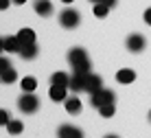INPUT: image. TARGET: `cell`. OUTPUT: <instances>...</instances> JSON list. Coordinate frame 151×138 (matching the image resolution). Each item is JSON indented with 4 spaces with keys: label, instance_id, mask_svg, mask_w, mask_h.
<instances>
[{
    "label": "cell",
    "instance_id": "cell-21",
    "mask_svg": "<svg viewBox=\"0 0 151 138\" xmlns=\"http://www.w3.org/2000/svg\"><path fill=\"white\" fill-rule=\"evenodd\" d=\"M99 114H101L103 118H112V116L116 114V108H114V103H110V105H103V108H99Z\"/></svg>",
    "mask_w": 151,
    "mask_h": 138
},
{
    "label": "cell",
    "instance_id": "cell-12",
    "mask_svg": "<svg viewBox=\"0 0 151 138\" xmlns=\"http://www.w3.org/2000/svg\"><path fill=\"white\" fill-rule=\"evenodd\" d=\"M116 81L123 83V86H127V83H134V81H136V72H134L132 68H121V70L116 72Z\"/></svg>",
    "mask_w": 151,
    "mask_h": 138
},
{
    "label": "cell",
    "instance_id": "cell-6",
    "mask_svg": "<svg viewBox=\"0 0 151 138\" xmlns=\"http://www.w3.org/2000/svg\"><path fill=\"white\" fill-rule=\"evenodd\" d=\"M125 46H127V51H132V53H140V51H145V46H147V40H145V35H140V33H132L127 38V42H125Z\"/></svg>",
    "mask_w": 151,
    "mask_h": 138
},
{
    "label": "cell",
    "instance_id": "cell-14",
    "mask_svg": "<svg viewBox=\"0 0 151 138\" xmlns=\"http://www.w3.org/2000/svg\"><path fill=\"white\" fill-rule=\"evenodd\" d=\"M20 57H22V59H35V57H37V44L20 46Z\"/></svg>",
    "mask_w": 151,
    "mask_h": 138
},
{
    "label": "cell",
    "instance_id": "cell-20",
    "mask_svg": "<svg viewBox=\"0 0 151 138\" xmlns=\"http://www.w3.org/2000/svg\"><path fill=\"white\" fill-rule=\"evenodd\" d=\"M92 11H94L96 18H105V15L110 13V7L103 4V2H96V4H92Z\"/></svg>",
    "mask_w": 151,
    "mask_h": 138
},
{
    "label": "cell",
    "instance_id": "cell-10",
    "mask_svg": "<svg viewBox=\"0 0 151 138\" xmlns=\"http://www.w3.org/2000/svg\"><path fill=\"white\" fill-rule=\"evenodd\" d=\"M64 105H66V112H68V114H72V116H77V114L81 112V108H83L81 99L77 97V94H75V97H68V99L64 101Z\"/></svg>",
    "mask_w": 151,
    "mask_h": 138
},
{
    "label": "cell",
    "instance_id": "cell-25",
    "mask_svg": "<svg viewBox=\"0 0 151 138\" xmlns=\"http://www.w3.org/2000/svg\"><path fill=\"white\" fill-rule=\"evenodd\" d=\"M142 18H145V22H147V24H151V7L147 9V11H145V15H142Z\"/></svg>",
    "mask_w": 151,
    "mask_h": 138
},
{
    "label": "cell",
    "instance_id": "cell-1",
    "mask_svg": "<svg viewBox=\"0 0 151 138\" xmlns=\"http://www.w3.org/2000/svg\"><path fill=\"white\" fill-rule=\"evenodd\" d=\"M68 64L72 66V70H81V72H90V57H88L86 48L75 46L68 51Z\"/></svg>",
    "mask_w": 151,
    "mask_h": 138
},
{
    "label": "cell",
    "instance_id": "cell-11",
    "mask_svg": "<svg viewBox=\"0 0 151 138\" xmlns=\"http://www.w3.org/2000/svg\"><path fill=\"white\" fill-rule=\"evenodd\" d=\"M33 9H35L37 15H42V18H48V15L53 13V4H50V0H35Z\"/></svg>",
    "mask_w": 151,
    "mask_h": 138
},
{
    "label": "cell",
    "instance_id": "cell-33",
    "mask_svg": "<svg viewBox=\"0 0 151 138\" xmlns=\"http://www.w3.org/2000/svg\"><path fill=\"white\" fill-rule=\"evenodd\" d=\"M149 26H151V24H149Z\"/></svg>",
    "mask_w": 151,
    "mask_h": 138
},
{
    "label": "cell",
    "instance_id": "cell-19",
    "mask_svg": "<svg viewBox=\"0 0 151 138\" xmlns=\"http://www.w3.org/2000/svg\"><path fill=\"white\" fill-rule=\"evenodd\" d=\"M22 129H24L22 121H15V118H11V121H9V125H7V131H9V134H13V136L22 134Z\"/></svg>",
    "mask_w": 151,
    "mask_h": 138
},
{
    "label": "cell",
    "instance_id": "cell-13",
    "mask_svg": "<svg viewBox=\"0 0 151 138\" xmlns=\"http://www.w3.org/2000/svg\"><path fill=\"white\" fill-rule=\"evenodd\" d=\"M15 35H18V40H20V46H24V44H35V31H33V29H20Z\"/></svg>",
    "mask_w": 151,
    "mask_h": 138
},
{
    "label": "cell",
    "instance_id": "cell-7",
    "mask_svg": "<svg viewBox=\"0 0 151 138\" xmlns=\"http://www.w3.org/2000/svg\"><path fill=\"white\" fill-rule=\"evenodd\" d=\"M57 136L59 138H83V131L77 125H59Z\"/></svg>",
    "mask_w": 151,
    "mask_h": 138
},
{
    "label": "cell",
    "instance_id": "cell-9",
    "mask_svg": "<svg viewBox=\"0 0 151 138\" xmlns=\"http://www.w3.org/2000/svg\"><path fill=\"white\" fill-rule=\"evenodd\" d=\"M48 97L53 99V101H66L68 99V86H53L50 83V90H48Z\"/></svg>",
    "mask_w": 151,
    "mask_h": 138
},
{
    "label": "cell",
    "instance_id": "cell-29",
    "mask_svg": "<svg viewBox=\"0 0 151 138\" xmlns=\"http://www.w3.org/2000/svg\"><path fill=\"white\" fill-rule=\"evenodd\" d=\"M103 138H118L116 134H107V136H103Z\"/></svg>",
    "mask_w": 151,
    "mask_h": 138
},
{
    "label": "cell",
    "instance_id": "cell-26",
    "mask_svg": "<svg viewBox=\"0 0 151 138\" xmlns=\"http://www.w3.org/2000/svg\"><path fill=\"white\" fill-rule=\"evenodd\" d=\"M101 2H103V4H107L110 9H114V7H116V2H118V0H101Z\"/></svg>",
    "mask_w": 151,
    "mask_h": 138
},
{
    "label": "cell",
    "instance_id": "cell-28",
    "mask_svg": "<svg viewBox=\"0 0 151 138\" xmlns=\"http://www.w3.org/2000/svg\"><path fill=\"white\" fill-rule=\"evenodd\" d=\"M27 0H13V4H24Z\"/></svg>",
    "mask_w": 151,
    "mask_h": 138
},
{
    "label": "cell",
    "instance_id": "cell-15",
    "mask_svg": "<svg viewBox=\"0 0 151 138\" xmlns=\"http://www.w3.org/2000/svg\"><path fill=\"white\" fill-rule=\"evenodd\" d=\"M4 51H7V53H20L18 35H7V38H4Z\"/></svg>",
    "mask_w": 151,
    "mask_h": 138
},
{
    "label": "cell",
    "instance_id": "cell-31",
    "mask_svg": "<svg viewBox=\"0 0 151 138\" xmlns=\"http://www.w3.org/2000/svg\"><path fill=\"white\" fill-rule=\"evenodd\" d=\"M90 2H92V4H96V2H101V0H90Z\"/></svg>",
    "mask_w": 151,
    "mask_h": 138
},
{
    "label": "cell",
    "instance_id": "cell-3",
    "mask_svg": "<svg viewBox=\"0 0 151 138\" xmlns=\"http://www.w3.org/2000/svg\"><path fill=\"white\" fill-rule=\"evenodd\" d=\"M116 101V94L112 92V90H107V88H99L96 92H92L90 94V103H92V108H103V105H110Z\"/></svg>",
    "mask_w": 151,
    "mask_h": 138
},
{
    "label": "cell",
    "instance_id": "cell-2",
    "mask_svg": "<svg viewBox=\"0 0 151 138\" xmlns=\"http://www.w3.org/2000/svg\"><path fill=\"white\" fill-rule=\"evenodd\" d=\"M18 110L22 114H33L40 110V99L35 97L33 92H22L18 99Z\"/></svg>",
    "mask_w": 151,
    "mask_h": 138
},
{
    "label": "cell",
    "instance_id": "cell-30",
    "mask_svg": "<svg viewBox=\"0 0 151 138\" xmlns=\"http://www.w3.org/2000/svg\"><path fill=\"white\" fill-rule=\"evenodd\" d=\"M61 2H64V4H72L75 0H61Z\"/></svg>",
    "mask_w": 151,
    "mask_h": 138
},
{
    "label": "cell",
    "instance_id": "cell-8",
    "mask_svg": "<svg viewBox=\"0 0 151 138\" xmlns=\"http://www.w3.org/2000/svg\"><path fill=\"white\" fill-rule=\"evenodd\" d=\"M99 88H103V79L101 75H94V72H88V79H86V92H96Z\"/></svg>",
    "mask_w": 151,
    "mask_h": 138
},
{
    "label": "cell",
    "instance_id": "cell-18",
    "mask_svg": "<svg viewBox=\"0 0 151 138\" xmlns=\"http://www.w3.org/2000/svg\"><path fill=\"white\" fill-rule=\"evenodd\" d=\"M20 88H22V92H35V88H37V79H35V77H24L22 81H20Z\"/></svg>",
    "mask_w": 151,
    "mask_h": 138
},
{
    "label": "cell",
    "instance_id": "cell-23",
    "mask_svg": "<svg viewBox=\"0 0 151 138\" xmlns=\"http://www.w3.org/2000/svg\"><path fill=\"white\" fill-rule=\"evenodd\" d=\"M7 68H11V61H9V57H0V72L7 70Z\"/></svg>",
    "mask_w": 151,
    "mask_h": 138
},
{
    "label": "cell",
    "instance_id": "cell-16",
    "mask_svg": "<svg viewBox=\"0 0 151 138\" xmlns=\"http://www.w3.org/2000/svg\"><path fill=\"white\" fill-rule=\"evenodd\" d=\"M18 81V72L13 70V68H7V70L0 72V83H7V86H11V83Z\"/></svg>",
    "mask_w": 151,
    "mask_h": 138
},
{
    "label": "cell",
    "instance_id": "cell-32",
    "mask_svg": "<svg viewBox=\"0 0 151 138\" xmlns=\"http://www.w3.org/2000/svg\"><path fill=\"white\" fill-rule=\"evenodd\" d=\"M149 121H151V110H149Z\"/></svg>",
    "mask_w": 151,
    "mask_h": 138
},
{
    "label": "cell",
    "instance_id": "cell-4",
    "mask_svg": "<svg viewBox=\"0 0 151 138\" xmlns=\"http://www.w3.org/2000/svg\"><path fill=\"white\" fill-rule=\"evenodd\" d=\"M79 24H81V13L77 11V9L66 7L64 11L59 13V26H64V29H77Z\"/></svg>",
    "mask_w": 151,
    "mask_h": 138
},
{
    "label": "cell",
    "instance_id": "cell-24",
    "mask_svg": "<svg viewBox=\"0 0 151 138\" xmlns=\"http://www.w3.org/2000/svg\"><path fill=\"white\" fill-rule=\"evenodd\" d=\"M11 2H13V0H0V11H4V9H7Z\"/></svg>",
    "mask_w": 151,
    "mask_h": 138
},
{
    "label": "cell",
    "instance_id": "cell-17",
    "mask_svg": "<svg viewBox=\"0 0 151 138\" xmlns=\"http://www.w3.org/2000/svg\"><path fill=\"white\" fill-rule=\"evenodd\" d=\"M50 83H53V86H68L70 83V75H66V72H53V75H50Z\"/></svg>",
    "mask_w": 151,
    "mask_h": 138
},
{
    "label": "cell",
    "instance_id": "cell-5",
    "mask_svg": "<svg viewBox=\"0 0 151 138\" xmlns=\"http://www.w3.org/2000/svg\"><path fill=\"white\" fill-rule=\"evenodd\" d=\"M86 79H88V72L72 70V75H70V83H68V90H70V92H86Z\"/></svg>",
    "mask_w": 151,
    "mask_h": 138
},
{
    "label": "cell",
    "instance_id": "cell-22",
    "mask_svg": "<svg viewBox=\"0 0 151 138\" xmlns=\"http://www.w3.org/2000/svg\"><path fill=\"white\" fill-rule=\"evenodd\" d=\"M9 121H11V114H9V110H0V125L7 127Z\"/></svg>",
    "mask_w": 151,
    "mask_h": 138
},
{
    "label": "cell",
    "instance_id": "cell-27",
    "mask_svg": "<svg viewBox=\"0 0 151 138\" xmlns=\"http://www.w3.org/2000/svg\"><path fill=\"white\" fill-rule=\"evenodd\" d=\"M4 51V38H0V53Z\"/></svg>",
    "mask_w": 151,
    "mask_h": 138
}]
</instances>
